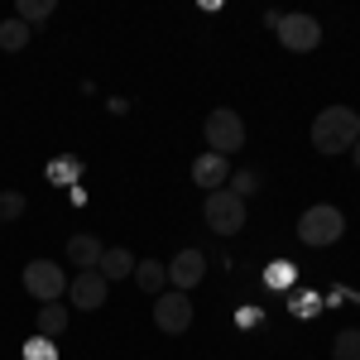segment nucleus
Returning a JSON list of instances; mask_svg holds the SVG:
<instances>
[{"label":"nucleus","instance_id":"nucleus-1","mask_svg":"<svg viewBox=\"0 0 360 360\" xmlns=\"http://www.w3.org/2000/svg\"><path fill=\"white\" fill-rule=\"evenodd\" d=\"M360 139V111L351 106H327V111H317L312 120V149L317 154H351V144Z\"/></svg>","mask_w":360,"mask_h":360},{"label":"nucleus","instance_id":"nucleus-2","mask_svg":"<svg viewBox=\"0 0 360 360\" xmlns=\"http://www.w3.org/2000/svg\"><path fill=\"white\" fill-rule=\"evenodd\" d=\"M341 231H346V217L336 212L332 202H317V207H307L303 217H298V240L303 245H336L341 240Z\"/></svg>","mask_w":360,"mask_h":360},{"label":"nucleus","instance_id":"nucleus-3","mask_svg":"<svg viewBox=\"0 0 360 360\" xmlns=\"http://www.w3.org/2000/svg\"><path fill=\"white\" fill-rule=\"evenodd\" d=\"M202 135L212 144V154H240L245 149V120L231 111V106H217V111L207 115V125H202Z\"/></svg>","mask_w":360,"mask_h":360},{"label":"nucleus","instance_id":"nucleus-4","mask_svg":"<svg viewBox=\"0 0 360 360\" xmlns=\"http://www.w3.org/2000/svg\"><path fill=\"white\" fill-rule=\"evenodd\" d=\"M202 217H207V226L217 236H236V231H245V202L236 193H226V188H217V193H207Z\"/></svg>","mask_w":360,"mask_h":360},{"label":"nucleus","instance_id":"nucleus-5","mask_svg":"<svg viewBox=\"0 0 360 360\" xmlns=\"http://www.w3.org/2000/svg\"><path fill=\"white\" fill-rule=\"evenodd\" d=\"M25 293L39 298V303H58L68 293V274L58 269L53 259H34V264H25Z\"/></svg>","mask_w":360,"mask_h":360},{"label":"nucleus","instance_id":"nucleus-6","mask_svg":"<svg viewBox=\"0 0 360 360\" xmlns=\"http://www.w3.org/2000/svg\"><path fill=\"white\" fill-rule=\"evenodd\" d=\"M274 34H278V44H283L288 53H312V49L322 44V25H317L312 15H283Z\"/></svg>","mask_w":360,"mask_h":360},{"label":"nucleus","instance_id":"nucleus-7","mask_svg":"<svg viewBox=\"0 0 360 360\" xmlns=\"http://www.w3.org/2000/svg\"><path fill=\"white\" fill-rule=\"evenodd\" d=\"M154 327L168 336H178V332H188L193 327V298L188 293H164V298H154Z\"/></svg>","mask_w":360,"mask_h":360},{"label":"nucleus","instance_id":"nucleus-8","mask_svg":"<svg viewBox=\"0 0 360 360\" xmlns=\"http://www.w3.org/2000/svg\"><path fill=\"white\" fill-rule=\"evenodd\" d=\"M68 298L77 312H96V307L106 303V278L96 274V269H82V274L68 283Z\"/></svg>","mask_w":360,"mask_h":360},{"label":"nucleus","instance_id":"nucleus-9","mask_svg":"<svg viewBox=\"0 0 360 360\" xmlns=\"http://www.w3.org/2000/svg\"><path fill=\"white\" fill-rule=\"evenodd\" d=\"M202 274H207V255H202V250H183V255L168 264V283H173L178 293L197 288V283H202Z\"/></svg>","mask_w":360,"mask_h":360},{"label":"nucleus","instance_id":"nucleus-10","mask_svg":"<svg viewBox=\"0 0 360 360\" xmlns=\"http://www.w3.org/2000/svg\"><path fill=\"white\" fill-rule=\"evenodd\" d=\"M226 178H231V159H221V154H202V159L193 164V183L207 188V193L226 188Z\"/></svg>","mask_w":360,"mask_h":360},{"label":"nucleus","instance_id":"nucleus-11","mask_svg":"<svg viewBox=\"0 0 360 360\" xmlns=\"http://www.w3.org/2000/svg\"><path fill=\"white\" fill-rule=\"evenodd\" d=\"M101 255H106V245H101L96 236H72V240H68V259L77 264V274H82V269H96Z\"/></svg>","mask_w":360,"mask_h":360},{"label":"nucleus","instance_id":"nucleus-12","mask_svg":"<svg viewBox=\"0 0 360 360\" xmlns=\"http://www.w3.org/2000/svg\"><path fill=\"white\" fill-rule=\"evenodd\" d=\"M96 274L106 278V283H111V278H125V274H135V255H130L125 245L106 250V255H101V264H96Z\"/></svg>","mask_w":360,"mask_h":360},{"label":"nucleus","instance_id":"nucleus-13","mask_svg":"<svg viewBox=\"0 0 360 360\" xmlns=\"http://www.w3.org/2000/svg\"><path fill=\"white\" fill-rule=\"evenodd\" d=\"M135 283L144 293H159L168 283V264H159V259H135Z\"/></svg>","mask_w":360,"mask_h":360},{"label":"nucleus","instance_id":"nucleus-14","mask_svg":"<svg viewBox=\"0 0 360 360\" xmlns=\"http://www.w3.org/2000/svg\"><path fill=\"white\" fill-rule=\"evenodd\" d=\"M63 327H68V307H58V303L39 307V336H63Z\"/></svg>","mask_w":360,"mask_h":360},{"label":"nucleus","instance_id":"nucleus-15","mask_svg":"<svg viewBox=\"0 0 360 360\" xmlns=\"http://www.w3.org/2000/svg\"><path fill=\"white\" fill-rule=\"evenodd\" d=\"M25 44H29V25H20V20L0 25V49H5V53H20Z\"/></svg>","mask_w":360,"mask_h":360},{"label":"nucleus","instance_id":"nucleus-16","mask_svg":"<svg viewBox=\"0 0 360 360\" xmlns=\"http://www.w3.org/2000/svg\"><path fill=\"white\" fill-rule=\"evenodd\" d=\"M255 188H259V173H255V168H240V173H231V178H226V193H236L240 202H245Z\"/></svg>","mask_w":360,"mask_h":360},{"label":"nucleus","instance_id":"nucleus-17","mask_svg":"<svg viewBox=\"0 0 360 360\" xmlns=\"http://www.w3.org/2000/svg\"><path fill=\"white\" fill-rule=\"evenodd\" d=\"M332 360H360V332H341L332 341Z\"/></svg>","mask_w":360,"mask_h":360},{"label":"nucleus","instance_id":"nucleus-18","mask_svg":"<svg viewBox=\"0 0 360 360\" xmlns=\"http://www.w3.org/2000/svg\"><path fill=\"white\" fill-rule=\"evenodd\" d=\"M49 15H53V0H20V25L49 20Z\"/></svg>","mask_w":360,"mask_h":360},{"label":"nucleus","instance_id":"nucleus-19","mask_svg":"<svg viewBox=\"0 0 360 360\" xmlns=\"http://www.w3.org/2000/svg\"><path fill=\"white\" fill-rule=\"evenodd\" d=\"M25 217V193H0V221H20Z\"/></svg>","mask_w":360,"mask_h":360},{"label":"nucleus","instance_id":"nucleus-20","mask_svg":"<svg viewBox=\"0 0 360 360\" xmlns=\"http://www.w3.org/2000/svg\"><path fill=\"white\" fill-rule=\"evenodd\" d=\"M25 360H58V351L49 346V336H34L25 346Z\"/></svg>","mask_w":360,"mask_h":360},{"label":"nucleus","instance_id":"nucleus-21","mask_svg":"<svg viewBox=\"0 0 360 360\" xmlns=\"http://www.w3.org/2000/svg\"><path fill=\"white\" fill-rule=\"evenodd\" d=\"M49 178H53V183H72V188H77V178H82V164H53V168H49Z\"/></svg>","mask_w":360,"mask_h":360},{"label":"nucleus","instance_id":"nucleus-22","mask_svg":"<svg viewBox=\"0 0 360 360\" xmlns=\"http://www.w3.org/2000/svg\"><path fill=\"white\" fill-rule=\"evenodd\" d=\"M351 159H356V168H360V139H356V144H351Z\"/></svg>","mask_w":360,"mask_h":360}]
</instances>
